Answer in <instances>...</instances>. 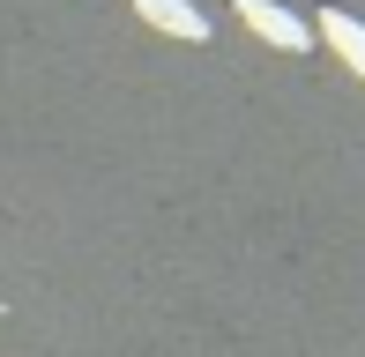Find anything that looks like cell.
I'll return each instance as SVG.
<instances>
[{
	"mask_svg": "<svg viewBox=\"0 0 365 357\" xmlns=\"http://www.w3.org/2000/svg\"><path fill=\"white\" fill-rule=\"evenodd\" d=\"M135 15H142L149 30H164V38H187V45L209 38V15L194 8V0H135Z\"/></svg>",
	"mask_w": 365,
	"mask_h": 357,
	"instance_id": "2",
	"label": "cell"
},
{
	"mask_svg": "<svg viewBox=\"0 0 365 357\" xmlns=\"http://www.w3.org/2000/svg\"><path fill=\"white\" fill-rule=\"evenodd\" d=\"M239 23L254 30V38H269L276 53H306V45H313V30L298 23L291 8H276V0H239Z\"/></svg>",
	"mask_w": 365,
	"mask_h": 357,
	"instance_id": "1",
	"label": "cell"
},
{
	"mask_svg": "<svg viewBox=\"0 0 365 357\" xmlns=\"http://www.w3.org/2000/svg\"><path fill=\"white\" fill-rule=\"evenodd\" d=\"M313 38H321L328 53H336V60H351V68L365 75V23H358V15L328 8V15H321V30H313Z\"/></svg>",
	"mask_w": 365,
	"mask_h": 357,
	"instance_id": "3",
	"label": "cell"
}]
</instances>
